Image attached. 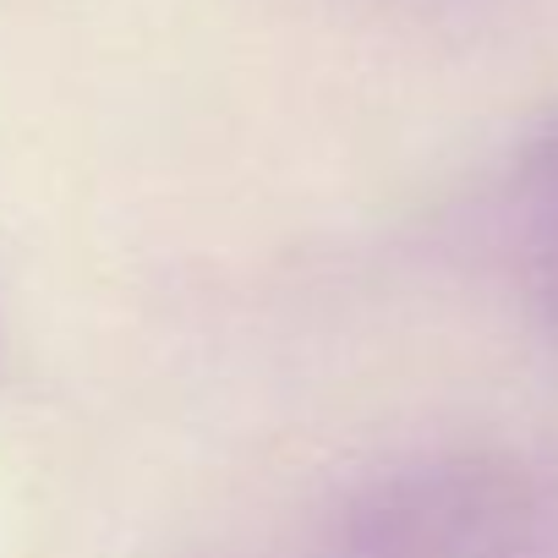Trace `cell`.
<instances>
[{
    "instance_id": "7a4b0ae2",
    "label": "cell",
    "mask_w": 558,
    "mask_h": 558,
    "mask_svg": "<svg viewBox=\"0 0 558 558\" xmlns=\"http://www.w3.org/2000/svg\"><path fill=\"white\" fill-rule=\"evenodd\" d=\"M514 257L525 296L547 329H558V121L536 137L514 186Z\"/></svg>"
},
{
    "instance_id": "6da1fadb",
    "label": "cell",
    "mask_w": 558,
    "mask_h": 558,
    "mask_svg": "<svg viewBox=\"0 0 558 558\" xmlns=\"http://www.w3.org/2000/svg\"><path fill=\"white\" fill-rule=\"evenodd\" d=\"M356 558H558V460L427 465L362 520Z\"/></svg>"
}]
</instances>
